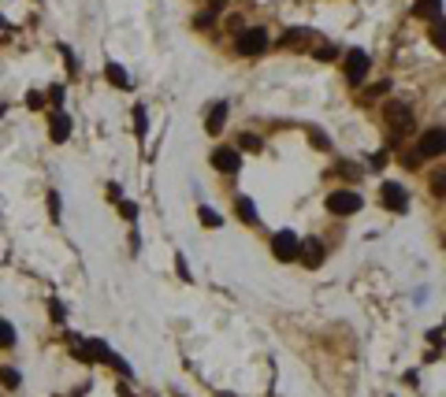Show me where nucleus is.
I'll return each mask as SVG.
<instances>
[{
	"instance_id": "1",
	"label": "nucleus",
	"mask_w": 446,
	"mask_h": 397,
	"mask_svg": "<svg viewBox=\"0 0 446 397\" xmlns=\"http://www.w3.org/2000/svg\"><path fill=\"white\" fill-rule=\"evenodd\" d=\"M234 49H238L242 56H260V52L268 49V30L245 26V30H238V38H234Z\"/></svg>"
},
{
	"instance_id": "2",
	"label": "nucleus",
	"mask_w": 446,
	"mask_h": 397,
	"mask_svg": "<svg viewBox=\"0 0 446 397\" xmlns=\"http://www.w3.org/2000/svg\"><path fill=\"white\" fill-rule=\"evenodd\" d=\"M361 205H365V201L353 190H335L331 197H327V212H331V216H357Z\"/></svg>"
},
{
	"instance_id": "3",
	"label": "nucleus",
	"mask_w": 446,
	"mask_h": 397,
	"mask_svg": "<svg viewBox=\"0 0 446 397\" xmlns=\"http://www.w3.org/2000/svg\"><path fill=\"white\" fill-rule=\"evenodd\" d=\"M298 245H302V238H298L294 230H279V234L271 238V253H276V260H298Z\"/></svg>"
},
{
	"instance_id": "4",
	"label": "nucleus",
	"mask_w": 446,
	"mask_h": 397,
	"mask_svg": "<svg viewBox=\"0 0 446 397\" xmlns=\"http://www.w3.org/2000/svg\"><path fill=\"white\" fill-rule=\"evenodd\" d=\"M368 56L361 49H350L346 52V82H350V86H361V82H365V75H368Z\"/></svg>"
},
{
	"instance_id": "5",
	"label": "nucleus",
	"mask_w": 446,
	"mask_h": 397,
	"mask_svg": "<svg viewBox=\"0 0 446 397\" xmlns=\"http://www.w3.org/2000/svg\"><path fill=\"white\" fill-rule=\"evenodd\" d=\"M379 201H383L387 212H405L409 208V193L398 186V182H383V186H379Z\"/></svg>"
},
{
	"instance_id": "6",
	"label": "nucleus",
	"mask_w": 446,
	"mask_h": 397,
	"mask_svg": "<svg viewBox=\"0 0 446 397\" xmlns=\"http://www.w3.org/2000/svg\"><path fill=\"white\" fill-rule=\"evenodd\" d=\"M387 123H390V131H402V134L413 131V108L390 100V104H387Z\"/></svg>"
},
{
	"instance_id": "7",
	"label": "nucleus",
	"mask_w": 446,
	"mask_h": 397,
	"mask_svg": "<svg viewBox=\"0 0 446 397\" xmlns=\"http://www.w3.org/2000/svg\"><path fill=\"white\" fill-rule=\"evenodd\" d=\"M212 168L216 171H227V174H238V168H242V156H238V149H216L212 152Z\"/></svg>"
},
{
	"instance_id": "8",
	"label": "nucleus",
	"mask_w": 446,
	"mask_h": 397,
	"mask_svg": "<svg viewBox=\"0 0 446 397\" xmlns=\"http://www.w3.org/2000/svg\"><path fill=\"white\" fill-rule=\"evenodd\" d=\"M443 141H446V134H443V126H432L424 137H421V156H443Z\"/></svg>"
},
{
	"instance_id": "9",
	"label": "nucleus",
	"mask_w": 446,
	"mask_h": 397,
	"mask_svg": "<svg viewBox=\"0 0 446 397\" xmlns=\"http://www.w3.org/2000/svg\"><path fill=\"white\" fill-rule=\"evenodd\" d=\"M49 137H52L56 145H63V141L71 137V119L63 115V112H52V115H49Z\"/></svg>"
},
{
	"instance_id": "10",
	"label": "nucleus",
	"mask_w": 446,
	"mask_h": 397,
	"mask_svg": "<svg viewBox=\"0 0 446 397\" xmlns=\"http://www.w3.org/2000/svg\"><path fill=\"white\" fill-rule=\"evenodd\" d=\"M298 256H302L305 267H320L324 264V245L316 242V238H313V242H302V245H298Z\"/></svg>"
},
{
	"instance_id": "11",
	"label": "nucleus",
	"mask_w": 446,
	"mask_h": 397,
	"mask_svg": "<svg viewBox=\"0 0 446 397\" xmlns=\"http://www.w3.org/2000/svg\"><path fill=\"white\" fill-rule=\"evenodd\" d=\"M223 123H227V100H216V104L212 108H208V119H205V131L208 134H220L223 131Z\"/></svg>"
},
{
	"instance_id": "12",
	"label": "nucleus",
	"mask_w": 446,
	"mask_h": 397,
	"mask_svg": "<svg viewBox=\"0 0 446 397\" xmlns=\"http://www.w3.org/2000/svg\"><path fill=\"white\" fill-rule=\"evenodd\" d=\"M104 78L112 82L115 89H131V78H126V71H123L115 60H108V63H104Z\"/></svg>"
},
{
	"instance_id": "13",
	"label": "nucleus",
	"mask_w": 446,
	"mask_h": 397,
	"mask_svg": "<svg viewBox=\"0 0 446 397\" xmlns=\"http://www.w3.org/2000/svg\"><path fill=\"white\" fill-rule=\"evenodd\" d=\"M313 41V30H302V26H294V30L283 34V45L287 49H298V45H309Z\"/></svg>"
},
{
	"instance_id": "14",
	"label": "nucleus",
	"mask_w": 446,
	"mask_h": 397,
	"mask_svg": "<svg viewBox=\"0 0 446 397\" xmlns=\"http://www.w3.org/2000/svg\"><path fill=\"white\" fill-rule=\"evenodd\" d=\"M234 208H238L242 223H257V205H253L249 197H238V201H234Z\"/></svg>"
},
{
	"instance_id": "15",
	"label": "nucleus",
	"mask_w": 446,
	"mask_h": 397,
	"mask_svg": "<svg viewBox=\"0 0 446 397\" xmlns=\"http://www.w3.org/2000/svg\"><path fill=\"white\" fill-rule=\"evenodd\" d=\"M439 8H443V0H416V8H413V12L421 15V19H432V15L439 19Z\"/></svg>"
},
{
	"instance_id": "16",
	"label": "nucleus",
	"mask_w": 446,
	"mask_h": 397,
	"mask_svg": "<svg viewBox=\"0 0 446 397\" xmlns=\"http://www.w3.org/2000/svg\"><path fill=\"white\" fill-rule=\"evenodd\" d=\"M197 219H201V227H223V216H220V212H212L208 205L197 208Z\"/></svg>"
},
{
	"instance_id": "17",
	"label": "nucleus",
	"mask_w": 446,
	"mask_h": 397,
	"mask_svg": "<svg viewBox=\"0 0 446 397\" xmlns=\"http://www.w3.org/2000/svg\"><path fill=\"white\" fill-rule=\"evenodd\" d=\"M0 383H4L8 390H19L23 378H19V372H15V367H0Z\"/></svg>"
},
{
	"instance_id": "18",
	"label": "nucleus",
	"mask_w": 446,
	"mask_h": 397,
	"mask_svg": "<svg viewBox=\"0 0 446 397\" xmlns=\"http://www.w3.org/2000/svg\"><path fill=\"white\" fill-rule=\"evenodd\" d=\"M8 345H15V327L8 319H0V349H8Z\"/></svg>"
},
{
	"instance_id": "19",
	"label": "nucleus",
	"mask_w": 446,
	"mask_h": 397,
	"mask_svg": "<svg viewBox=\"0 0 446 397\" xmlns=\"http://www.w3.org/2000/svg\"><path fill=\"white\" fill-rule=\"evenodd\" d=\"M104 364H112V367H115V372H120V375H131V364H126V360H123V356H115V353H112V349H108V356H104Z\"/></svg>"
},
{
	"instance_id": "20",
	"label": "nucleus",
	"mask_w": 446,
	"mask_h": 397,
	"mask_svg": "<svg viewBox=\"0 0 446 397\" xmlns=\"http://www.w3.org/2000/svg\"><path fill=\"white\" fill-rule=\"evenodd\" d=\"M238 149H249V152H260V137H257V134H242V137H238Z\"/></svg>"
},
{
	"instance_id": "21",
	"label": "nucleus",
	"mask_w": 446,
	"mask_h": 397,
	"mask_svg": "<svg viewBox=\"0 0 446 397\" xmlns=\"http://www.w3.org/2000/svg\"><path fill=\"white\" fill-rule=\"evenodd\" d=\"M145 126H149V123H145V108L138 104V108H134V131H138V137H145Z\"/></svg>"
},
{
	"instance_id": "22",
	"label": "nucleus",
	"mask_w": 446,
	"mask_h": 397,
	"mask_svg": "<svg viewBox=\"0 0 446 397\" xmlns=\"http://www.w3.org/2000/svg\"><path fill=\"white\" fill-rule=\"evenodd\" d=\"M120 212H123V219H138V205L134 201H120Z\"/></svg>"
},
{
	"instance_id": "23",
	"label": "nucleus",
	"mask_w": 446,
	"mask_h": 397,
	"mask_svg": "<svg viewBox=\"0 0 446 397\" xmlns=\"http://www.w3.org/2000/svg\"><path fill=\"white\" fill-rule=\"evenodd\" d=\"M26 108H34V112H38V108H45V97L38 93V89H34V93H26Z\"/></svg>"
},
{
	"instance_id": "24",
	"label": "nucleus",
	"mask_w": 446,
	"mask_h": 397,
	"mask_svg": "<svg viewBox=\"0 0 446 397\" xmlns=\"http://www.w3.org/2000/svg\"><path fill=\"white\" fill-rule=\"evenodd\" d=\"M309 137H313V141L320 145V149H331V141H327V134H324V131H309Z\"/></svg>"
},
{
	"instance_id": "25",
	"label": "nucleus",
	"mask_w": 446,
	"mask_h": 397,
	"mask_svg": "<svg viewBox=\"0 0 446 397\" xmlns=\"http://www.w3.org/2000/svg\"><path fill=\"white\" fill-rule=\"evenodd\" d=\"M432 41H435V49H443V23L435 19V26H432Z\"/></svg>"
},
{
	"instance_id": "26",
	"label": "nucleus",
	"mask_w": 446,
	"mask_h": 397,
	"mask_svg": "<svg viewBox=\"0 0 446 397\" xmlns=\"http://www.w3.org/2000/svg\"><path fill=\"white\" fill-rule=\"evenodd\" d=\"M316 60H335V49L331 45H320V49H316Z\"/></svg>"
},
{
	"instance_id": "27",
	"label": "nucleus",
	"mask_w": 446,
	"mask_h": 397,
	"mask_svg": "<svg viewBox=\"0 0 446 397\" xmlns=\"http://www.w3.org/2000/svg\"><path fill=\"white\" fill-rule=\"evenodd\" d=\"M216 23V12H201L197 15V26H212Z\"/></svg>"
},
{
	"instance_id": "28",
	"label": "nucleus",
	"mask_w": 446,
	"mask_h": 397,
	"mask_svg": "<svg viewBox=\"0 0 446 397\" xmlns=\"http://www.w3.org/2000/svg\"><path fill=\"white\" fill-rule=\"evenodd\" d=\"M427 341H432V345L439 349V345H443V330H439V327H435V330H427Z\"/></svg>"
},
{
	"instance_id": "29",
	"label": "nucleus",
	"mask_w": 446,
	"mask_h": 397,
	"mask_svg": "<svg viewBox=\"0 0 446 397\" xmlns=\"http://www.w3.org/2000/svg\"><path fill=\"white\" fill-rule=\"evenodd\" d=\"M49 208H52V219H60V197L56 193H49Z\"/></svg>"
},
{
	"instance_id": "30",
	"label": "nucleus",
	"mask_w": 446,
	"mask_h": 397,
	"mask_svg": "<svg viewBox=\"0 0 446 397\" xmlns=\"http://www.w3.org/2000/svg\"><path fill=\"white\" fill-rule=\"evenodd\" d=\"M49 304H52V319H63V304H60V301H56V297H52V301H49Z\"/></svg>"
},
{
	"instance_id": "31",
	"label": "nucleus",
	"mask_w": 446,
	"mask_h": 397,
	"mask_svg": "<svg viewBox=\"0 0 446 397\" xmlns=\"http://www.w3.org/2000/svg\"><path fill=\"white\" fill-rule=\"evenodd\" d=\"M443 179H446V174H443V171H439V174H435V193H439V197H443V190H446V182H443Z\"/></svg>"
},
{
	"instance_id": "32",
	"label": "nucleus",
	"mask_w": 446,
	"mask_h": 397,
	"mask_svg": "<svg viewBox=\"0 0 446 397\" xmlns=\"http://www.w3.org/2000/svg\"><path fill=\"white\" fill-rule=\"evenodd\" d=\"M49 97H52V104H60V100H63V86H52Z\"/></svg>"
},
{
	"instance_id": "33",
	"label": "nucleus",
	"mask_w": 446,
	"mask_h": 397,
	"mask_svg": "<svg viewBox=\"0 0 446 397\" xmlns=\"http://www.w3.org/2000/svg\"><path fill=\"white\" fill-rule=\"evenodd\" d=\"M223 4H227V0H212V12H220Z\"/></svg>"
}]
</instances>
